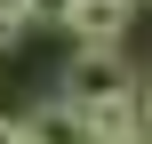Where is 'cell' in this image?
I'll return each instance as SVG.
<instances>
[{"label":"cell","instance_id":"6","mask_svg":"<svg viewBox=\"0 0 152 144\" xmlns=\"http://www.w3.org/2000/svg\"><path fill=\"white\" fill-rule=\"evenodd\" d=\"M0 144H24V120H0Z\"/></svg>","mask_w":152,"mask_h":144},{"label":"cell","instance_id":"3","mask_svg":"<svg viewBox=\"0 0 152 144\" xmlns=\"http://www.w3.org/2000/svg\"><path fill=\"white\" fill-rule=\"evenodd\" d=\"M72 112H80V136H88V144H120V136H136V88L96 96V104H72Z\"/></svg>","mask_w":152,"mask_h":144},{"label":"cell","instance_id":"5","mask_svg":"<svg viewBox=\"0 0 152 144\" xmlns=\"http://www.w3.org/2000/svg\"><path fill=\"white\" fill-rule=\"evenodd\" d=\"M136 128H144V136H152V80H144V88H136Z\"/></svg>","mask_w":152,"mask_h":144},{"label":"cell","instance_id":"2","mask_svg":"<svg viewBox=\"0 0 152 144\" xmlns=\"http://www.w3.org/2000/svg\"><path fill=\"white\" fill-rule=\"evenodd\" d=\"M128 24H136V0H72L64 8V40H96V48H120L128 40Z\"/></svg>","mask_w":152,"mask_h":144},{"label":"cell","instance_id":"4","mask_svg":"<svg viewBox=\"0 0 152 144\" xmlns=\"http://www.w3.org/2000/svg\"><path fill=\"white\" fill-rule=\"evenodd\" d=\"M24 144H88V136H80V112L56 96L48 112H32V120H24Z\"/></svg>","mask_w":152,"mask_h":144},{"label":"cell","instance_id":"7","mask_svg":"<svg viewBox=\"0 0 152 144\" xmlns=\"http://www.w3.org/2000/svg\"><path fill=\"white\" fill-rule=\"evenodd\" d=\"M120 144H152V136H144V128H136V136H120Z\"/></svg>","mask_w":152,"mask_h":144},{"label":"cell","instance_id":"1","mask_svg":"<svg viewBox=\"0 0 152 144\" xmlns=\"http://www.w3.org/2000/svg\"><path fill=\"white\" fill-rule=\"evenodd\" d=\"M120 88H136V72H128L120 48H96V40H72L64 48V72H56V96L64 104H96V96H120Z\"/></svg>","mask_w":152,"mask_h":144}]
</instances>
